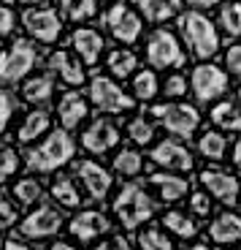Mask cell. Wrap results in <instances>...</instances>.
I'll list each match as a JSON object with an SVG mask.
<instances>
[{
  "mask_svg": "<svg viewBox=\"0 0 241 250\" xmlns=\"http://www.w3.org/2000/svg\"><path fill=\"white\" fill-rule=\"evenodd\" d=\"M25 33L36 44H57L62 36V17L55 8L46 6H27L19 17Z\"/></svg>",
  "mask_w": 241,
  "mask_h": 250,
  "instance_id": "obj_10",
  "label": "cell"
},
{
  "mask_svg": "<svg viewBox=\"0 0 241 250\" xmlns=\"http://www.w3.org/2000/svg\"><path fill=\"white\" fill-rule=\"evenodd\" d=\"M52 199L57 201V204L68 207V209H74V207H81V193L79 188H76L74 177H57L55 182H52Z\"/></svg>",
  "mask_w": 241,
  "mask_h": 250,
  "instance_id": "obj_34",
  "label": "cell"
},
{
  "mask_svg": "<svg viewBox=\"0 0 241 250\" xmlns=\"http://www.w3.org/2000/svg\"><path fill=\"white\" fill-rule=\"evenodd\" d=\"M106 68L114 79H130V76L138 71V55L130 46H119V49H111L109 57H106Z\"/></svg>",
  "mask_w": 241,
  "mask_h": 250,
  "instance_id": "obj_27",
  "label": "cell"
},
{
  "mask_svg": "<svg viewBox=\"0 0 241 250\" xmlns=\"http://www.w3.org/2000/svg\"><path fill=\"white\" fill-rule=\"evenodd\" d=\"M87 98H90V106H95L103 114H128L136 109L133 93H128L114 76H103V74H95L90 79Z\"/></svg>",
  "mask_w": 241,
  "mask_h": 250,
  "instance_id": "obj_7",
  "label": "cell"
},
{
  "mask_svg": "<svg viewBox=\"0 0 241 250\" xmlns=\"http://www.w3.org/2000/svg\"><path fill=\"white\" fill-rule=\"evenodd\" d=\"M133 8L152 25H166L182 14L185 0H130Z\"/></svg>",
  "mask_w": 241,
  "mask_h": 250,
  "instance_id": "obj_21",
  "label": "cell"
},
{
  "mask_svg": "<svg viewBox=\"0 0 241 250\" xmlns=\"http://www.w3.org/2000/svg\"><path fill=\"white\" fill-rule=\"evenodd\" d=\"M71 49H74V55L79 57L84 65H95L106 52V38H103V33H98L95 27L81 25L71 33Z\"/></svg>",
  "mask_w": 241,
  "mask_h": 250,
  "instance_id": "obj_18",
  "label": "cell"
},
{
  "mask_svg": "<svg viewBox=\"0 0 241 250\" xmlns=\"http://www.w3.org/2000/svg\"><path fill=\"white\" fill-rule=\"evenodd\" d=\"M190 8H198V11H206V8H214V6H222L225 0H185Z\"/></svg>",
  "mask_w": 241,
  "mask_h": 250,
  "instance_id": "obj_45",
  "label": "cell"
},
{
  "mask_svg": "<svg viewBox=\"0 0 241 250\" xmlns=\"http://www.w3.org/2000/svg\"><path fill=\"white\" fill-rule=\"evenodd\" d=\"M87 117H90V98H87L84 93L71 87L68 93L60 95V101H57V120H60V128L76 131Z\"/></svg>",
  "mask_w": 241,
  "mask_h": 250,
  "instance_id": "obj_17",
  "label": "cell"
},
{
  "mask_svg": "<svg viewBox=\"0 0 241 250\" xmlns=\"http://www.w3.org/2000/svg\"><path fill=\"white\" fill-rule=\"evenodd\" d=\"M111 231V223L103 212H95V209H87V212L76 215L71 220V234H74L79 242H93V239L103 237V234Z\"/></svg>",
  "mask_w": 241,
  "mask_h": 250,
  "instance_id": "obj_20",
  "label": "cell"
},
{
  "mask_svg": "<svg viewBox=\"0 0 241 250\" xmlns=\"http://www.w3.org/2000/svg\"><path fill=\"white\" fill-rule=\"evenodd\" d=\"M138 248L141 250H173V242L166 237V231L152 226V229H144L138 234Z\"/></svg>",
  "mask_w": 241,
  "mask_h": 250,
  "instance_id": "obj_38",
  "label": "cell"
},
{
  "mask_svg": "<svg viewBox=\"0 0 241 250\" xmlns=\"http://www.w3.org/2000/svg\"><path fill=\"white\" fill-rule=\"evenodd\" d=\"M49 250H76V248H74V245H68V242H55Z\"/></svg>",
  "mask_w": 241,
  "mask_h": 250,
  "instance_id": "obj_48",
  "label": "cell"
},
{
  "mask_svg": "<svg viewBox=\"0 0 241 250\" xmlns=\"http://www.w3.org/2000/svg\"><path fill=\"white\" fill-rule=\"evenodd\" d=\"M17 106H19V101H17V95H14V90L0 87V136H3L6 128L11 125L14 114H17Z\"/></svg>",
  "mask_w": 241,
  "mask_h": 250,
  "instance_id": "obj_39",
  "label": "cell"
},
{
  "mask_svg": "<svg viewBox=\"0 0 241 250\" xmlns=\"http://www.w3.org/2000/svg\"><path fill=\"white\" fill-rule=\"evenodd\" d=\"M144 55H147L149 68L155 71H176L187 62V49L182 44L179 33L168 30V27H155L147 36L144 44Z\"/></svg>",
  "mask_w": 241,
  "mask_h": 250,
  "instance_id": "obj_4",
  "label": "cell"
},
{
  "mask_svg": "<svg viewBox=\"0 0 241 250\" xmlns=\"http://www.w3.org/2000/svg\"><path fill=\"white\" fill-rule=\"evenodd\" d=\"M60 11L65 19L84 25V22L98 17V0H60Z\"/></svg>",
  "mask_w": 241,
  "mask_h": 250,
  "instance_id": "obj_33",
  "label": "cell"
},
{
  "mask_svg": "<svg viewBox=\"0 0 241 250\" xmlns=\"http://www.w3.org/2000/svg\"><path fill=\"white\" fill-rule=\"evenodd\" d=\"M19 171V150L8 142H0V185Z\"/></svg>",
  "mask_w": 241,
  "mask_h": 250,
  "instance_id": "obj_37",
  "label": "cell"
},
{
  "mask_svg": "<svg viewBox=\"0 0 241 250\" xmlns=\"http://www.w3.org/2000/svg\"><path fill=\"white\" fill-rule=\"evenodd\" d=\"M130 93L133 98L141 101V104H152V101L160 95V79H157V71L155 68H141L130 76Z\"/></svg>",
  "mask_w": 241,
  "mask_h": 250,
  "instance_id": "obj_28",
  "label": "cell"
},
{
  "mask_svg": "<svg viewBox=\"0 0 241 250\" xmlns=\"http://www.w3.org/2000/svg\"><path fill=\"white\" fill-rule=\"evenodd\" d=\"M19 3H25V6H41V3H49V0H19Z\"/></svg>",
  "mask_w": 241,
  "mask_h": 250,
  "instance_id": "obj_49",
  "label": "cell"
},
{
  "mask_svg": "<svg viewBox=\"0 0 241 250\" xmlns=\"http://www.w3.org/2000/svg\"><path fill=\"white\" fill-rule=\"evenodd\" d=\"M233 250H241V248H233Z\"/></svg>",
  "mask_w": 241,
  "mask_h": 250,
  "instance_id": "obj_52",
  "label": "cell"
},
{
  "mask_svg": "<svg viewBox=\"0 0 241 250\" xmlns=\"http://www.w3.org/2000/svg\"><path fill=\"white\" fill-rule=\"evenodd\" d=\"M160 90H163V95H166L168 101H179V98H185V95L190 93V79H187V74H182V71L176 68V71H171V74L166 76V82L160 84Z\"/></svg>",
  "mask_w": 241,
  "mask_h": 250,
  "instance_id": "obj_36",
  "label": "cell"
},
{
  "mask_svg": "<svg viewBox=\"0 0 241 250\" xmlns=\"http://www.w3.org/2000/svg\"><path fill=\"white\" fill-rule=\"evenodd\" d=\"M163 226H166L171 234H176L179 239H192L195 234H198L195 218L187 215V212H179V209H168V212L163 215Z\"/></svg>",
  "mask_w": 241,
  "mask_h": 250,
  "instance_id": "obj_32",
  "label": "cell"
},
{
  "mask_svg": "<svg viewBox=\"0 0 241 250\" xmlns=\"http://www.w3.org/2000/svg\"><path fill=\"white\" fill-rule=\"evenodd\" d=\"M149 182L155 185L157 196H160L166 204H176V201H182L190 193V180L173 174V171H155V174L149 177Z\"/></svg>",
  "mask_w": 241,
  "mask_h": 250,
  "instance_id": "obj_23",
  "label": "cell"
},
{
  "mask_svg": "<svg viewBox=\"0 0 241 250\" xmlns=\"http://www.w3.org/2000/svg\"><path fill=\"white\" fill-rule=\"evenodd\" d=\"M225 71L233 79H241V41L239 44H230L228 52H225Z\"/></svg>",
  "mask_w": 241,
  "mask_h": 250,
  "instance_id": "obj_41",
  "label": "cell"
},
{
  "mask_svg": "<svg viewBox=\"0 0 241 250\" xmlns=\"http://www.w3.org/2000/svg\"><path fill=\"white\" fill-rule=\"evenodd\" d=\"M74 174L84 182L90 199L103 201L106 196L111 193L114 177H111V171L106 169V166H100L98 161H90V158H76V161H74Z\"/></svg>",
  "mask_w": 241,
  "mask_h": 250,
  "instance_id": "obj_12",
  "label": "cell"
},
{
  "mask_svg": "<svg viewBox=\"0 0 241 250\" xmlns=\"http://www.w3.org/2000/svg\"><path fill=\"white\" fill-rule=\"evenodd\" d=\"M230 161H233V166L241 171V136L233 142V152H230Z\"/></svg>",
  "mask_w": 241,
  "mask_h": 250,
  "instance_id": "obj_46",
  "label": "cell"
},
{
  "mask_svg": "<svg viewBox=\"0 0 241 250\" xmlns=\"http://www.w3.org/2000/svg\"><path fill=\"white\" fill-rule=\"evenodd\" d=\"M14 223H17V209L8 204L6 196L0 193V231H3V229H11Z\"/></svg>",
  "mask_w": 241,
  "mask_h": 250,
  "instance_id": "obj_43",
  "label": "cell"
},
{
  "mask_svg": "<svg viewBox=\"0 0 241 250\" xmlns=\"http://www.w3.org/2000/svg\"><path fill=\"white\" fill-rule=\"evenodd\" d=\"M19 17L14 14L11 6H6V3H0V38H8L14 33V27H17Z\"/></svg>",
  "mask_w": 241,
  "mask_h": 250,
  "instance_id": "obj_42",
  "label": "cell"
},
{
  "mask_svg": "<svg viewBox=\"0 0 241 250\" xmlns=\"http://www.w3.org/2000/svg\"><path fill=\"white\" fill-rule=\"evenodd\" d=\"M217 27L228 38H241V0H225L220 6Z\"/></svg>",
  "mask_w": 241,
  "mask_h": 250,
  "instance_id": "obj_30",
  "label": "cell"
},
{
  "mask_svg": "<svg viewBox=\"0 0 241 250\" xmlns=\"http://www.w3.org/2000/svg\"><path fill=\"white\" fill-rule=\"evenodd\" d=\"M125 133H128V139L133 144H138V147H152V144H155V136H157V123L152 117L138 114V117H133L125 125Z\"/></svg>",
  "mask_w": 241,
  "mask_h": 250,
  "instance_id": "obj_29",
  "label": "cell"
},
{
  "mask_svg": "<svg viewBox=\"0 0 241 250\" xmlns=\"http://www.w3.org/2000/svg\"><path fill=\"white\" fill-rule=\"evenodd\" d=\"M149 161L160 166L166 171H187L190 174L195 169V158H192V150L182 144V139H163L152 147L149 152Z\"/></svg>",
  "mask_w": 241,
  "mask_h": 250,
  "instance_id": "obj_11",
  "label": "cell"
},
{
  "mask_svg": "<svg viewBox=\"0 0 241 250\" xmlns=\"http://www.w3.org/2000/svg\"><path fill=\"white\" fill-rule=\"evenodd\" d=\"M187 204H190V212L195 218H209L211 215V196L206 190H192Z\"/></svg>",
  "mask_w": 241,
  "mask_h": 250,
  "instance_id": "obj_40",
  "label": "cell"
},
{
  "mask_svg": "<svg viewBox=\"0 0 241 250\" xmlns=\"http://www.w3.org/2000/svg\"><path fill=\"white\" fill-rule=\"evenodd\" d=\"M236 104H239V106H241V87L236 90Z\"/></svg>",
  "mask_w": 241,
  "mask_h": 250,
  "instance_id": "obj_51",
  "label": "cell"
},
{
  "mask_svg": "<svg viewBox=\"0 0 241 250\" xmlns=\"http://www.w3.org/2000/svg\"><path fill=\"white\" fill-rule=\"evenodd\" d=\"M55 93H57L55 76H52L49 71H46V74L27 76V79L22 82V98H25L30 106H49Z\"/></svg>",
  "mask_w": 241,
  "mask_h": 250,
  "instance_id": "obj_22",
  "label": "cell"
},
{
  "mask_svg": "<svg viewBox=\"0 0 241 250\" xmlns=\"http://www.w3.org/2000/svg\"><path fill=\"white\" fill-rule=\"evenodd\" d=\"M209 239L217 242V245L241 242V215H236V212L217 215L214 223L209 226Z\"/></svg>",
  "mask_w": 241,
  "mask_h": 250,
  "instance_id": "obj_25",
  "label": "cell"
},
{
  "mask_svg": "<svg viewBox=\"0 0 241 250\" xmlns=\"http://www.w3.org/2000/svg\"><path fill=\"white\" fill-rule=\"evenodd\" d=\"M176 19H179V38L190 57L211 60L217 52L222 49V33H220L217 22L209 14L198 11V8H187Z\"/></svg>",
  "mask_w": 241,
  "mask_h": 250,
  "instance_id": "obj_1",
  "label": "cell"
},
{
  "mask_svg": "<svg viewBox=\"0 0 241 250\" xmlns=\"http://www.w3.org/2000/svg\"><path fill=\"white\" fill-rule=\"evenodd\" d=\"M0 250H30V248L17 242V239H0Z\"/></svg>",
  "mask_w": 241,
  "mask_h": 250,
  "instance_id": "obj_47",
  "label": "cell"
},
{
  "mask_svg": "<svg viewBox=\"0 0 241 250\" xmlns=\"http://www.w3.org/2000/svg\"><path fill=\"white\" fill-rule=\"evenodd\" d=\"M149 117L168 131L173 139H192L201 128V112L187 101H168V104H155L149 109Z\"/></svg>",
  "mask_w": 241,
  "mask_h": 250,
  "instance_id": "obj_5",
  "label": "cell"
},
{
  "mask_svg": "<svg viewBox=\"0 0 241 250\" xmlns=\"http://www.w3.org/2000/svg\"><path fill=\"white\" fill-rule=\"evenodd\" d=\"M111 169H114V174H119V177H138L144 171V155L138 150H133V147H122V150L114 155V161H111Z\"/></svg>",
  "mask_w": 241,
  "mask_h": 250,
  "instance_id": "obj_31",
  "label": "cell"
},
{
  "mask_svg": "<svg viewBox=\"0 0 241 250\" xmlns=\"http://www.w3.org/2000/svg\"><path fill=\"white\" fill-rule=\"evenodd\" d=\"M38 46L30 38H14L6 49H0V84H19L38 65Z\"/></svg>",
  "mask_w": 241,
  "mask_h": 250,
  "instance_id": "obj_6",
  "label": "cell"
},
{
  "mask_svg": "<svg viewBox=\"0 0 241 250\" xmlns=\"http://www.w3.org/2000/svg\"><path fill=\"white\" fill-rule=\"evenodd\" d=\"M228 87H230V74L211 60H201L190 74V93L195 95L201 106H211L217 101H222Z\"/></svg>",
  "mask_w": 241,
  "mask_h": 250,
  "instance_id": "obj_8",
  "label": "cell"
},
{
  "mask_svg": "<svg viewBox=\"0 0 241 250\" xmlns=\"http://www.w3.org/2000/svg\"><path fill=\"white\" fill-rule=\"evenodd\" d=\"M119 139H122V133H119L117 125L109 117H98L84 128V133H81V147L90 155H106V152H111L119 144Z\"/></svg>",
  "mask_w": 241,
  "mask_h": 250,
  "instance_id": "obj_14",
  "label": "cell"
},
{
  "mask_svg": "<svg viewBox=\"0 0 241 250\" xmlns=\"http://www.w3.org/2000/svg\"><path fill=\"white\" fill-rule=\"evenodd\" d=\"M46 68L55 79H60L65 87H81L87 79L84 62L74 55V49H55L46 60Z\"/></svg>",
  "mask_w": 241,
  "mask_h": 250,
  "instance_id": "obj_15",
  "label": "cell"
},
{
  "mask_svg": "<svg viewBox=\"0 0 241 250\" xmlns=\"http://www.w3.org/2000/svg\"><path fill=\"white\" fill-rule=\"evenodd\" d=\"M14 199L19 201V204H36V201H41L43 196V185L41 180H36V177H25V180H19L17 185H14Z\"/></svg>",
  "mask_w": 241,
  "mask_h": 250,
  "instance_id": "obj_35",
  "label": "cell"
},
{
  "mask_svg": "<svg viewBox=\"0 0 241 250\" xmlns=\"http://www.w3.org/2000/svg\"><path fill=\"white\" fill-rule=\"evenodd\" d=\"M195 150L204 161L209 163H222L225 155H228V136L222 131H217V128H206L204 133L198 136V144H195Z\"/></svg>",
  "mask_w": 241,
  "mask_h": 250,
  "instance_id": "obj_26",
  "label": "cell"
},
{
  "mask_svg": "<svg viewBox=\"0 0 241 250\" xmlns=\"http://www.w3.org/2000/svg\"><path fill=\"white\" fill-rule=\"evenodd\" d=\"M62 226V212L52 204H41L36 212H30L22 223H19V231L25 234L27 239H43L52 237V234L60 231Z\"/></svg>",
  "mask_w": 241,
  "mask_h": 250,
  "instance_id": "obj_16",
  "label": "cell"
},
{
  "mask_svg": "<svg viewBox=\"0 0 241 250\" xmlns=\"http://www.w3.org/2000/svg\"><path fill=\"white\" fill-rule=\"evenodd\" d=\"M74 155H76V139L71 136V131L55 128V131L46 133L33 150H27L25 163L33 174H52V171L74 163Z\"/></svg>",
  "mask_w": 241,
  "mask_h": 250,
  "instance_id": "obj_2",
  "label": "cell"
},
{
  "mask_svg": "<svg viewBox=\"0 0 241 250\" xmlns=\"http://www.w3.org/2000/svg\"><path fill=\"white\" fill-rule=\"evenodd\" d=\"M155 209H157V204H155V199H152V193H149L147 188H144V182H138V180L125 182L117 190V196H114V215H117V220L128 229V231H133V229H138L141 223L152 220Z\"/></svg>",
  "mask_w": 241,
  "mask_h": 250,
  "instance_id": "obj_3",
  "label": "cell"
},
{
  "mask_svg": "<svg viewBox=\"0 0 241 250\" xmlns=\"http://www.w3.org/2000/svg\"><path fill=\"white\" fill-rule=\"evenodd\" d=\"M95 250H133V248H130V242L125 237H111L109 242H100Z\"/></svg>",
  "mask_w": 241,
  "mask_h": 250,
  "instance_id": "obj_44",
  "label": "cell"
},
{
  "mask_svg": "<svg viewBox=\"0 0 241 250\" xmlns=\"http://www.w3.org/2000/svg\"><path fill=\"white\" fill-rule=\"evenodd\" d=\"M187 250H209V248H206V245H190Z\"/></svg>",
  "mask_w": 241,
  "mask_h": 250,
  "instance_id": "obj_50",
  "label": "cell"
},
{
  "mask_svg": "<svg viewBox=\"0 0 241 250\" xmlns=\"http://www.w3.org/2000/svg\"><path fill=\"white\" fill-rule=\"evenodd\" d=\"M103 25L119 46H133L144 36V17L133 8V3L128 6L125 0H114L111 6L106 8Z\"/></svg>",
  "mask_w": 241,
  "mask_h": 250,
  "instance_id": "obj_9",
  "label": "cell"
},
{
  "mask_svg": "<svg viewBox=\"0 0 241 250\" xmlns=\"http://www.w3.org/2000/svg\"><path fill=\"white\" fill-rule=\"evenodd\" d=\"M211 123H214L217 131L222 133H239L241 136V106L236 104V101H217V104H211V112H209Z\"/></svg>",
  "mask_w": 241,
  "mask_h": 250,
  "instance_id": "obj_24",
  "label": "cell"
},
{
  "mask_svg": "<svg viewBox=\"0 0 241 250\" xmlns=\"http://www.w3.org/2000/svg\"><path fill=\"white\" fill-rule=\"evenodd\" d=\"M52 131V112L46 106H33L25 114V120L17 128V142L19 144H33L41 142L46 133Z\"/></svg>",
  "mask_w": 241,
  "mask_h": 250,
  "instance_id": "obj_19",
  "label": "cell"
},
{
  "mask_svg": "<svg viewBox=\"0 0 241 250\" xmlns=\"http://www.w3.org/2000/svg\"><path fill=\"white\" fill-rule=\"evenodd\" d=\"M201 185L206 188V193L211 199H217L220 204L225 207H236L241 199V182L236 174L230 171H222V169H204L201 171Z\"/></svg>",
  "mask_w": 241,
  "mask_h": 250,
  "instance_id": "obj_13",
  "label": "cell"
}]
</instances>
